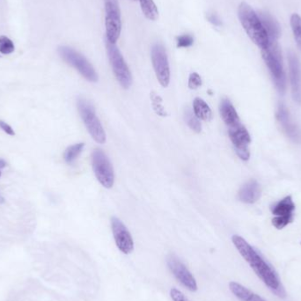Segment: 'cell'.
Here are the masks:
<instances>
[{
  "instance_id": "obj_21",
  "label": "cell",
  "mask_w": 301,
  "mask_h": 301,
  "mask_svg": "<svg viewBox=\"0 0 301 301\" xmlns=\"http://www.w3.org/2000/svg\"><path fill=\"white\" fill-rule=\"evenodd\" d=\"M141 10L144 15L150 20H156L159 17V11L153 0H139Z\"/></svg>"
},
{
  "instance_id": "obj_29",
  "label": "cell",
  "mask_w": 301,
  "mask_h": 301,
  "mask_svg": "<svg viewBox=\"0 0 301 301\" xmlns=\"http://www.w3.org/2000/svg\"><path fill=\"white\" fill-rule=\"evenodd\" d=\"M170 296L172 298L173 301H190L181 292L180 290L176 289V288L171 289Z\"/></svg>"
},
{
  "instance_id": "obj_3",
  "label": "cell",
  "mask_w": 301,
  "mask_h": 301,
  "mask_svg": "<svg viewBox=\"0 0 301 301\" xmlns=\"http://www.w3.org/2000/svg\"><path fill=\"white\" fill-rule=\"evenodd\" d=\"M262 57L270 70V76L276 88L280 94H284L286 88V77L278 42L270 43L269 47L262 50Z\"/></svg>"
},
{
  "instance_id": "obj_12",
  "label": "cell",
  "mask_w": 301,
  "mask_h": 301,
  "mask_svg": "<svg viewBox=\"0 0 301 301\" xmlns=\"http://www.w3.org/2000/svg\"><path fill=\"white\" fill-rule=\"evenodd\" d=\"M168 268L176 279L190 292L197 291V284L191 272L175 254H170L167 259Z\"/></svg>"
},
{
  "instance_id": "obj_24",
  "label": "cell",
  "mask_w": 301,
  "mask_h": 301,
  "mask_svg": "<svg viewBox=\"0 0 301 301\" xmlns=\"http://www.w3.org/2000/svg\"><path fill=\"white\" fill-rule=\"evenodd\" d=\"M184 118H185L186 123L188 124V127L192 130H194L196 133H200L201 132V130H202V124L200 122L199 119L196 118L195 114L193 113L191 110H187V111L185 112V115H184Z\"/></svg>"
},
{
  "instance_id": "obj_13",
  "label": "cell",
  "mask_w": 301,
  "mask_h": 301,
  "mask_svg": "<svg viewBox=\"0 0 301 301\" xmlns=\"http://www.w3.org/2000/svg\"><path fill=\"white\" fill-rule=\"evenodd\" d=\"M111 227L118 249L124 254H131L134 250L133 239L124 224L120 219L113 217L111 219Z\"/></svg>"
},
{
  "instance_id": "obj_8",
  "label": "cell",
  "mask_w": 301,
  "mask_h": 301,
  "mask_svg": "<svg viewBox=\"0 0 301 301\" xmlns=\"http://www.w3.org/2000/svg\"><path fill=\"white\" fill-rule=\"evenodd\" d=\"M92 165L99 182L104 188H112L115 181L113 167L110 159L101 149H95L93 152Z\"/></svg>"
},
{
  "instance_id": "obj_25",
  "label": "cell",
  "mask_w": 301,
  "mask_h": 301,
  "mask_svg": "<svg viewBox=\"0 0 301 301\" xmlns=\"http://www.w3.org/2000/svg\"><path fill=\"white\" fill-rule=\"evenodd\" d=\"M151 101H152L153 110L158 116L162 117V118L168 116V113L164 109V106L162 104V99L161 98L160 95H158L153 92L151 94Z\"/></svg>"
},
{
  "instance_id": "obj_32",
  "label": "cell",
  "mask_w": 301,
  "mask_h": 301,
  "mask_svg": "<svg viewBox=\"0 0 301 301\" xmlns=\"http://www.w3.org/2000/svg\"><path fill=\"white\" fill-rule=\"evenodd\" d=\"M5 166H6V162L3 159H0V168H4Z\"/></svg>"
},
{
  "instance_id": "obj_9",
  "label": "cell",
  "mask_w": 301,
  "mask_h": 301,
  "mask_svg": "<svg viewBox=\"0 0 301 301\" xmlns=\"http://www.w3.org/2000/svg\"><path fill=\"white\" fill-rule=\"evenodd\" d=\"M272 218V225L278 230H281L294 221L295 204L292 196H287L283 199L274 203L270 207Z\"/></svg>"
},
{
  "instance_id": "obj_17",
  "label": "cell",
  "mask_w": 301,
  "mask_h": 301,
  "mask_svg": "<svg viewBox=\"0 0 301 301\" xmlns=\"http://www.w3.org/2000/svg\"><path fill=\"white\" fill-rule=\"evenodd\" d=\"M261 196V187L258 181L255 180L248 181L239 190L238 197L242 203H254Z\"/></svg>"
},
{
  "instance_id": "obj_7",
  "label": "cell",
  "mask_w": 301,
  "mask_h": 301,
  "mask_svg": "<svg viewBox=\"0 0 301 301\" xmlns=\"http://www.w3.org/2000/svg\"><path fill=\"white\" fill-rule=\"evenodd\" d=\"M106 40L116 44L121 31V10L118 0H104Z\"/></svg>"
},
{
  "instance_id": "obj_16",
  "label": "cell",
  "mask_w": 301,
  "mask_h": 301,
  "mask_svg": "<svg viewBox=\"0 0 301 301\" xmlns=\"http://www.w3.org/2000/svg\"><path fill=\"white\" fill-rule=\"evenodd\" d=\"M257 14L266 30L270 43L278 42V38L281 35V28L278 24V20H276L270 12L266 11H260Z\"/></svg>"
},
{
  "instance_id": "obj_1",
  "label": "cell",
  "mask_w": 301,
  "mask_h": 301,
  "mask_svg": "<svg viewBox=\"0 0 301 301\" xmlns=\"http://www.w3.org/2000/svg\"><path fill=\"white\" fill-rule=\"evenodd\" d=\"M232 241L239 253L249 264L251 269L254 270V273L263 282V284L278 297H286V291L275 270L268 262H265L261 254H259L253 246L239 235H234Z\"/></svg>"
},
{
  "instance_id": "obj_11",
  "label": "cell",
  "mask_w": 301,
  "mask_h": 301,
  "mask_svg": "<svg viewBox=\"0 0 301 301\" xmlns=\"http://www.w3.org/2000/svg\"><path fill=\"white\" fill-rule=\"evenodd\" d=\"M228 134L239 158L244 161H248L250 157L251 137L246 127L240 122L237 125L228 128Z\"/></svg>"
},
{
  "instance_id": "obj_20",
  "label": "cell",
  "mask_w": 301,
  "mask_h": 301,
  "mask_svg": "<svg viewBox=\"0 0 301 301\" xmlns=\"http://www.w3.org/2000/svg\"><path fill=\"white\" fill-rule=\"evenodd\" d=\"M193 113L199 120L210 121L212 119V111L203 99L196 98L193 102Z\"/></svg>"
},
{
  "instance_id": "obj_31",
  "label": "cell",
  "mask_w": 301,
  "mask_h": 301,
  "mask_svg": "<svg viewBox=\"0 0 301 301\" xmlns=\"http://www.w3.org/2000/svg\"><path fill=\"white\" fill-rule=\"evenodd\" d=\"M0 129H2L4 132H5L9 136H14L15 135V132H14V130L12 127L6 123L5 121H2V120H0Z\"/></svg>"
},
{
  "instance_id": "obj_4",
  "label": "cell",
  "mask_w": 301,
  "mask_h": 301,
  "mask_svg": "<svg viewBox=\"0 0 301 301\" xmlns=\"http://www.w3.org/2000/svg\"><path fill=\"white\" fill-rule=\"evenodd\" d=\"M77 107L80 118L91 137L99 144H104L106 142L105 130L102 127V122L99 120L94 106L86 99L78 98Z\"/></svg>"
},
{
  "instance_id": "obj_14",
  "label": "cell",
  "mask_w": 301,
  "mask_h": 301,
  "mask_svg": "<svg viewBox=\"0 0 301 301\" xmlns=\"http://www.w3.org/2000/svg\"><path fill=\"white\" fill-rule=\"evenodd\" d=\"M276 118L286 136L295 143H301V131L292 120L290 117L289 110H287L284 103H280L278 105Z\"/></svg>"
},
{
  "instance_id": "obj_28",
  "label": "cell",
  "mask_w": 301,
  "mask_h": 301,
  "mask_svg": "<svg viewBox=\"0 0 301 301\" xmlns=\"http://www.w3.org/2000/svg\"><path fill=\"white\" fill-rule=\"evenodd\" d=\"M203 81H202V78L200 77V75L196 72H192L188 77V86L189 87V89L192 90H195L199 88L200 86H202Z\"/></svg>"
},
{
  "instance_id": "obj_22",
  "label": "cell",
  "mask_w": 301,
  "mask_h": 301,
  "mask_svg": "<svg viewBox=\"0 0 301 301\" xmlns=\"http://www.w3.org/2000/svg\"><path fill=\"white\" fill-rule=\"evenodd\" d=\"M85 147L84 143H78L75 145H70L64 151L63 153V159L67 164L73 163L78 155L82 153L83 149Z\"/></svg>"
},
{
  "instance_id": "obj_2",
  "label": "cell",
  "mask_w": 301,
  "mask_h": 301,
  "mask_svg": "<svg viewBox=\"0 0 301 301\" xmlns=\"http://www.w3.org/2000/svg\"><path fill=\"white\" fill-rule=\"evenodd\" d=\"M238 17L246 35L256 46L261 50L269 47V36L257 12L246 2H241L239 5Z\"/></svg>"
},
{
  "instance_id": "obj_34",
  "label": "cell",
  "mask_w": 301,
  "mask_h": 301,
  "mask_svg": "<svg viewBox=\"0 0 301 301\" xmlns=\"http://www.w3.org/2000/svg\"><path fill=\"white\" fill-rule=\"evenodd\" d=\"M133 1H137V0H133Z\"/></svg>"
},
{
  "instance_id": "obj_23",
  "label": "cell",
  "mask_w": 301,
  "mask_h": 301,
  "mask_svg": "<svg viewBox=\"0 0 301 301\" xmlns=\"http://www.w3.org/2000/svg\"><path fill=\"white\" fill-rule=\"evenodd\" d=\"M291 27L298 48L301 51V17L298 13L291 16Z\"/></svg>"
},
{
  "instance_id": "obj_10",
  "label": "cell",
  "mask_w": 301,
  "mask_h": 301,
  "mask_svg": "<svg viewBox=\"0 0 301 301\" xmlns=\"http://www.w3.org/2000/svg\"><path fill=\"white\" fill-rule=\"evenodd\" d=\"M151 58L159 82L163 87H167L170 82V68L164 46L161 43H155L152 47Z\"/></svg>"
},
{
  "instance_id": "obj_33",
  "label": "cell",
  "mask_w": 301,
  "mask_h": 301,
  "mask_svg": "<svg viewBox=\"0 0 301 301\" xmlns=\"http://www.w3.org/2000/svg\"><path fill=\"white\" fill-rule=\"evenodd\" d=\"M0 176H1V172H0Z\"/></svg>"
},
{
  "instance_id": "obj_15",
  "label": "cell",
  "mask_w": 301,
  "mask_h": 301,
  "mask_svg": "<svg viewBox=\"0 0 301 301\" xmlns=\"http://www.w3.org/2000/svg\"><path fill=\"white\" fill-rule=\"evenodd\" d=\"M288 61H289V74L292 94L294 102L301 103V68L296 54L290 51L288 52Z\"/></svg>"
},
{
  "instance_id": "obj_30",
  "label": "cell",
  "mask_w": 301,
  "mask_h": 301,
  "mask_svg": "<svg viewBox=\"0 0 301 301\" xmlns=\"http://www.w3.org/2000/svg\"><path fill=\"white\" fill-rule=\"evenodd\" d=\"M207 20L210 23L214 25L215 27H221L222 26V21L219 19V16L217 15L214 12L208 13Z\"/></svg>"
},
{
  "instance_id": "obj_35",
  "label": "cell",
  "mask_w": 301,
  "mask_h": 301,
  "mask_svg": "<svg viewBox=\"0 0 301 301\" xmlns=\"http://www.w3.org/2000/svg\"></svg>"
},
{
  "instance_id": "obj_5",
  "label": "cell",
  "mask_w": 301,
  "mask_h": 301,
  "mask_svg": "<svg viewBox=\"0 0 301 301\" xmlns=\"http://www.w3.org/2000/svg\"><path fill=\"white\" fill-rule=\"evenodd\" d=\"M59 54L61 59L70 66L73 67L90 82H97L98 75L90 62L79 52L68 46H60Z\"/></svg>"
},
{
  "instance_id": "obj_6",
  "label": "cell",
  "mask_w": 301,
  "mask_h": 301,
  "mask_svg": "<svg viewBox=\"0 0 301 301\" xmlns=\"http://www.w3.org/2000/svg\"><path fill=\"white\" fill-rule=\"evenodd\" d=\"M106 50L110 60V65L113 70L115 77L121 87L128 89L132 84V76L125 60L119 51L117 44L110 43L105 39Z\"/></svg>"
},
{
  "instance_id": "obj_27",
  "label": "cell",
  "mask_w": 301,
  "mask_h": 301,
  "mask_svg": "<svg viewBox=\"0 0 301 301\" xmlns=\"http://www.w3.org/2000/svg\"><path fill=\"white\" fill-rule=\"evenodd\" d=\"M176 43L178 48H188L193 45L194 38L190 35H180L176 38Z\"/></svg>"
},
{
  "instance_id": "obj_19",
  "label": "cell",
  "mask_w": 301,
  "mask_h": 301,
  "mask_svg": "<svg viewBox=\"0 0 301 301\" xmlns=\"http://www.w3.org/2000/svg\"><path fill=\"white\" fill-rule=\"evenodd\" d=\"M229 289L235 297L241 301H267L261 296L254 294L245 286L240 285L236 282H231L229 284Z\"/></svg>"
},
{
  "instance_id": "obj_18",
  "label": "cell",
  "mask_w": 301,
  "mask_h": 301,
  "mask_svg": "<svg viewBox=\"0 0 301 301\" xmlns=\"http://www.w3.org/2000/svg\"><path fill=\"white\" fill-rule=\"evenodd\" d=\"M219 113L223 119L224 122L227 124L228 128L237 125L241 122L237 111L235 110L233 103L230 102V100L228 99H223L220 102Z\"/></svg>"
},
{
  "instance_id": "obj_26",
  "label": "cell",
  "mask_w": 301,
  "mask_h": 301,
  "mask_svg": "<svg viewBox=\"0 0 301 301\" xmlns=\"http://www.w3.org/2000/svg\"><path fill=\"white\" fill-rule=\"evenodd\" d=\"M15 50V46L11 39H9L6 36L2 35L0 36V53L4 55L12 54Z\"/></svg>"
}]
</instances>
